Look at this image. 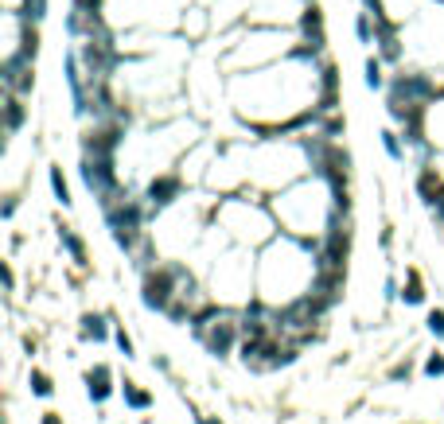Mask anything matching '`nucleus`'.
I'll return each mask as SVG.
<instances>
[{
	"label": "nucleus",
	"instance_id": "1",
	"mask_svg": "<svg viewBox=\"0 0 444 424\" xmlns=\"http://www.w3.org/2000/svg\"><path fill=\"white\" fill-rule=\"evenodd\" d=\"M179 281H184V269H176V265H164L156 273H148L144 276V304L148 308H168L172 300L184 292Z\"/></svg>",
	"mask_w": 444,
	"mask_h": 424
},
{
	"label": "nucleus",
	"instance_id": "2",
	"mask_svg": "<svg viewBox=\"0 0 444 424\" xmlns=\"http://www.w3.org/2000/svg\"><path fill=\"white\" fill-rule=\"evenodd\" d=\"M4 82H8L12 94H27L32 90V58L16 51V55L4 63Z\"/></svg>",
	"mask_w": 444,
	"mask_h": 424
},
{
	"label": "nucleus",
	"instance_id": "3",
	"mask_svg": "<svg viewBox=\"0 0 444 424\" xmlns=\"http://www.w3.org/2000/svg\"><path fill=\"white\" fill-rule=\"evenodd\" d=\"M179 191H184V179H179V175H160V179H152L148 184L152 207H168V203H176Z\"/></svg>",
	"mask_w": 444,
	"mask_h": 424
},
{
	"label": "nucleus",
	"instance_id": "4",
	"mask_svg": "<svg viewBox=\"0 0 444 424\" xmlns=\"http://www.w3.org/2000/svg\"><path fill=\"white\" fill-rule=\"evenodd\" d=\"M300 27H304V35H308V47H304L300 55H316V51L324 47V20H319V8H316V4H312V8H304Z\"/></svg>",
	"mask_w": 444,
	"mask_h": 424
},
{
	"label": "nucleus",
	"instance_id": "5",
	"mask_svg": "<svg viewBox=\"0 0 444 424\" xmlns=\"http://www.w3.org/2000/svg\"><path fill=\"white\" fill-rule=\"evenodd\" d=\"M86 390H90L94 401H106L109 393H113V385H109V366H94L90 374H86Z\"/></svg>",
	"mask_w": 444,
	"mask_h": 424
},
{
	"label": "nucleus",
	"instance_id": "6",
	"mask_svg": "<svg viewBox=\"0 0 444 424\" xmlns=\"http://www.w3.org/2000/svg\"><path fill=\"white\" fill-rule=\"evenodd\" d=\"M4 125H8V133H16L24 125V101H20V94H12L8 105H4Z\"/></svg>",
	"mask_w": 444,
	"mask_h": 424
},
{
	"label": "nucleus",
	"instance_id": "7",
	"mask_svg": "<svg viewBox=\"0 0 444 424\" xmlns=\"http://www.w3.org/2000/svg\"><path fill=\"white\" fill-rule=\"evenodd\" d=\"M82 335H86V339H106V335H109L106 319H101V316H86L82 319Z\"/></svg>",
	"mask_w": 444,
	"mask_h": 424
},
{
	"label": "nucleus",
	"instance_id": "8",
	"mask_svg": "<svg viewBox=\"0 0 444 424\" xmlns=\"http://www.w3.org/2000/svg\"><path fill=\"white\" fill-rule=\"evenodd\" d=\"M405 304H421L425 300V288H421V281H417V273H410V284H405Z\"/></svg>",
	"mask_w": 444,
	"mask_h": 424
},
{
	"label": "nucleus",
	"instance_id": "9",
	"mask_svg": "<svg viewBox=\"0 0 444 424\" xmlns=\"http://www.w3.org/2000/svg\"><path fill=\"white\" fill-rule=\"evenodd\" d=\"M51 187H55V195H59V203L67 207L70 203V191H67V179H63V172L59 167H51Z\"/></svg>",
	"mask_w": 444,
	"mask_h": 424
},
{
	"label": "nucleus",
	"instance_id": "10",
	"mask_svg": "<svg viewBox=\"0 0 444 424\" xmlns=\"http://www.w3.org/2000/svg\"><path fill=\"white\" fill-rule=\"evenodd\" d=\"M32 393L35 397H51V378L43 374V370H35L32 374Z\"/></svg>",
	"mask_w": 444,
	"mask_h": 424
},
{
	"label": "nucleus",
	"instance_id": "11",
	"mask_svg": "<svg viewBox=\"0 0 444 424\" xmlns=\"http://www.w3.org/2000/svg\"><path fill=\"white\" fill-rule=\"evenodd\" d=\"M125 401H129V405H133V409H148V405H152V397H148V393L133 390V385H129V382H125Z\"/></svg>",
	"mask_w": 444,
	"mask_h": 424
},
{
	"label": "nucleus",
	"instance_id": "12",
	"mask_svg": "<svg viewBox=\"0 0 444 424\" xmlns=\"http://www.w3.org/2000/svg\"><path fill=\"white\" fill-rule=\"evenodd\" d=\"M63 245H67V250L75 253V261H86V245H82V241H78L70 230H63Z\"/></svg>",
	"mask_w": 444,
	"mask_h": 424
},
{
	"label": "nucleus",
	"instance_id": "13",
	"mask_svg": "<svg viewBox=\"0 0 444 424\" xmlns=\"http://www.w3.org/2000/svg\"><path fill=\"white\" fill-rule=\"evenodd\" d=\"M367 86H370V90L382 86V67H378V58H367Z\"/></svg>",
	"mask_w": 444,
	"mask_h": 424
},
{
	"label": "nucleus",
	"instance_id": "14",
	"mask_svg": "<svg viewBox=\"0 0 444 424\" xmlns=\"http://www.w3.org/2000/svg\"><path fill=\"white\" fill-rule=\"evenodd\" d=\"M429 331H433L436 339H444V311H440V308L429 311Z\"/></svg>",
	"mask_w": 444,
	"mask_h": 424
},
{
	"label": "nucleus",
	"instance_id": "15",
	"mask_svg": "<svg viewBox=\"0 0 444 424\" xmlns=\"http://www.w3.org/2000/svg\"><path fill=\"white\" fill-rule=\"evenodd\" d=\"M359 39H362V43H374V27H370V12H362V16H359Z\"/></svg>",
	"mask_w": 444,
	"mask_h": 424
},
{
	"label": "nucleus",
	"instance_id": "16",
	"mask_svg": "<svg viewBox=\"0 0 444 424\" xmlns=\"http://www.w3.org/2000/svg\"><path fill=\"white\" fill-rule=\"evenodd\" d=\"M43 8H47V0H27V4H24V16L39 20V16H47V12H43Z\"/></svg>",
	"mask_w": 444,
	"mask_h": 424
},
{
	"label": "nucleus",
	"instance_id": "17",
	"mask_svg": "<svg viewBox=\"0 0 444 424\" xmlns=\"http://www.w3.org/2000/svg\"><path fill=\"white\" fill-rule=\"evenodd\" d=\"M386 152H390V156H394V160H402V156H405V152H402V144H398V136H394V133H386Z\"/></svg>",
	"mask_w": 444,
	"mask_h": 424
},
{
	"label": "nucleus",
	"instance_id": "18",
	"mask_svg": "<svg viewBox=\"0 0 444 424\" xmlns=\"http://www.w3.org/2000/svg\"><path fill=\"white\" fill-rule=\"evenodd\" d=\"M425 374H429V378L444 374V358H436V354H433V358H429V362H425Z\"/></svg>",
	"mask_w": 444,
	"mask_h": 424
},
{
	"label": "nucleus",
	"instance_id": "19",
	"mask_svg": "<svg viewBox=\"0 0 444 424\" xmlns=\"http://www.w3.org/2000/svg\"><path fill=\"white\" fill-rule=\"evenodd\" d=\"M75 8H82V12H98V8H101V0H75Z\"/></svg>",
	"mask_w": 444,
	"mask_h": 424
},
{
	"label": "nucleus",
	"instance_id": "20",
	"mask_svg": "<svg viewBox=\"0 0 444 424\" xmlns=\"http://www.w3.org/2000/svg\"><path fill=\"white\" fill-rule=\"evenodd\" d=\"M118 347H121V350H125V354H133V339H129V335H125V331H118Z\"/></svg>",
	"mask_w": 444,
	"mask_h": 424
},
{
	"label": "nucleus",
	"instance_id": "21",
	"mask_svg": "<svg viewBox=\"0 0 444 424\" xmlns=\"http://www.w3.org/2000/svg\"><path fill=\"white\" fill-rule=\"evenodd\" d=\"M43 424H63L59 413H43Z\"/></svg>",
	"mask_w": 444,
	"mask_h": 424
},
{
	"label": "nucleus",
	"instance_id": "22",
	"mask_svg": "<svg viewBox=\"0 0 444 424\" xmlns=\"http://www.w3.org/2000/svg\"><path fill=\"white\" fill-rule=\"evenodd\" d=\"M203 424H218V420H203Z\"/></svg>",
	"mask_w": 444,
	"mask_h": 424
}]
</instances>
